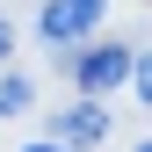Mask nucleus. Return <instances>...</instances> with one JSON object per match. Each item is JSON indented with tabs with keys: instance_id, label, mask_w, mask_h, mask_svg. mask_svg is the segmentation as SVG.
<instances>
[{
	"instance_id": "f257e3e1",
	"label": "nucleus",
	"mask_w": 152,
	"mask_h": 152,
	"mask_svg": "<svg viewBox=\"0 0 152 152\" xmlns=\"http://www.w3.org/2000/svg\"><path fill=\"white\" fill-rule=\"evenodd\" d=\"M102 22V0H51L44 15H36V29L51 36V44H72V36H87Z\"/></svg>"
},
{
	"instance_id": "f03ea898",
	"label": "nucleus",
	"mask_w": 152,
	"mask_h": 152,
	"mask_svg": "<svg viewBox=\"0 0 152 152\" xmlns=\"http://www.w3.org/2000/svg\"><path fill=\"white\" fill-rule=\"evenodd\" d=\"M130 65H138L130 51L102 44V51H87V58H80V87H87V94H109V87H123V80H130Z\"/></svg>"
},
{
	"instance_id": "7ed1b4c3",
	"label": "nucleus",
	"mask_w": 152,
	"mask_h": 152,
	"mask_svg": "<svg viewBox=\"0 0 152 152\" xmlns=\"http://www.w3.org/2000/svg\"><path fill=\"white\" fill-rule=\"evenodd\" d=\"M58 138H65V145H94V138H102V109H72V116H58Z\"/></svg>"
},
{
	"instance_id": "20e7f679",
	"label": "nucleus",
	"mask_w": 152,
	"mask_h": 152,
	"mask_svg": "<svg viewBox=\"0 0 152 152\" xmlns=\"http://www.w3.org/2000/svg\"><path fill=\"white\" fill-rule=\"evenodd\" d=\"M22 109H29V80L7 72V80H0V116H22Z\"/></svg>"
},
{
	"instance_id": "39448f33",
	"label": "nucleus",
	"mask_w": 152,
	"mask_h": 152,
	"mask_svg": "<svg viewBox=\"0 0 152 152\" xmlns=\"http://www.w3.org/2000/svg\"><path fill=\"white\" fill-rule=\"evenodd\" d=\"M130 80H138V94H145V109H152V51H138V65H130Z\"/></svg>"
},
{
	"instance_id": "423d86ee",
	"label": "nucleus",
	"mask_w": 152,
	"mask_h": 152,
	"mask_svg": "<svg viewBox=\"0 0 152 152\" xmlns=\"http://www.w3.org/2000/svg\"><path fill=\"white\" fill-rule=\"evenodd\" d=\"M7 51H15V36H7V22H0V58H7Z\"/></svg>"
},
{
	"instance_id": "0eeeda50",
	"label": "nucleus",
	"mask_w": 152,
	"mask_h": 152,
	"mask_svg": "<svg viewBox=\"0 0 152 152\" xmlns=\"http://www.w3.org/2000/svg\"><path fill=\"white\" fill-rule=\"evenodd\" d=\"M29 152H65V145H29Z\"/></svg>"
},
{
	"instance_id": "6e6552de",
	"label": "nucleus",
	"mask_w": 152,
	"mask_h": 152,
	"mask_svg": "<svg viewBox=\"0 0 152 152\" xmlns=\"http://www.w3.org/2000/svg\"><path fill=\"white\" fill-rule=\"evenodd\" d=\"M138 152H152V145H138Z\"/></svg>"
}]
</instances>
